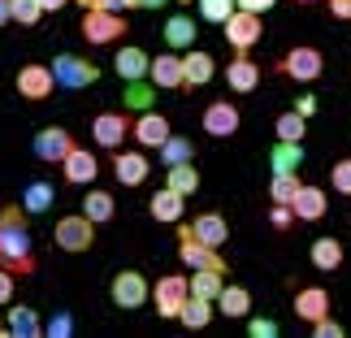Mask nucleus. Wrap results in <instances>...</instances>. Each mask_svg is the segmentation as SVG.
Segmentation results:
<instances>
[{
	"mask_svg": "<svg viewBox=\"0 0 351 338\" xmlns=\"http://www.w3.org/2000/svg\"><path fill=\"white\" fill-rule=\"evenodd\" d=\"M191 156H195V143L182 139V134H178V139L169 134V139L160 143V160H165V165H182V160H191Z\"/></svg>",
	"mask_w": 351,
	"mask_h": 338,
	"instance_id": "obj_36",
	"label": "nucleus"
},
{
	"mask_svg": "<svg viewBox=\"0 0 351 338\" xmlns=\"http://www.w3.org/2000/svg\"><path fill=\"white\" fill-rule=\"evenodd\" d=\"M44 334H52V338H70V334H74V321L65 317V313H57V317L44 326Z\"/></svg>",
	"mask_w": 351,
	"mask_h": 338,
	"instance_id": "obj_44",
	"label": "nucleus"
},
{
	"mask_svg": "<svg viewBox=\"0 0 351 338\" xmlns=\"http://www.w3.org/2000/svg\"><path fill=\"white\" fill-rule=\"evenodd\" d=\"M274 5H278V0H239V9H252V13H265Z\"/></svg>",
	"mask_w": 351,
	"mask_h": 338,
	"instance_id": "obj_50",
	"label": "nucleus"
},
{
	"mask_svg": "<svg viewBox=\"0 0 351 338\" xmlns=\"http://www.w3.org/2000/svg\"><path fill=\"white\" fill-rule=\"evenodd\" d=\"M247 334L252 338H274L278 326H274V321H265V317H247Z\"/></svg>",
	"mask_w": 351,
	"mask_h": 338,
	"instance_id": "obj_45",
	"label": "nucleus"
},
{
	"mask_svg": "<svg viewBox=\"0 0 351 338\" xmlns=\"http://www.w3.org/2000/svg\"><path fill=\"white\" fill-rule=\"evenodd\" d=\"M91 9H113V13H126V9H139V0H96Z\"/></svg>",
	"mask_w": 351,
	"mask_h": 338,
	"instance_id": "obj_47",
	"label": "nucleus"
},
{
	"mask_svg": "<svg viewBox=\"0 0 351 338\" xmlns=\"http://www.w3.org/2000/svg\"><path fill=\"white\" fill-rule=\"evenodd\" d=\"M61 173H65V182H70V186H91V182H96V173H100V160H96L91 147H78L74 143V152L61 160Z\"/></svg>",
	"mask_w": 351,
	"mask_h": 338,
	"instance_id": "obj_14",
	"label": "nucleus"
},
{
	"mask_svg": "<svg viewBox=\"0 0 351 338\" xmlns=\"http://www.w3.org/2000/svg\"><path fill=\"white\" fill-rule=\"evenodd\" d=\"M130 134H134V143H143V152H147V147H152V152H160V143H165L173 130H169V117H165V113H152V109H147V113L134 117Z\"/></svg>",
	"mask_w": 351,
	"mask_h": 338,
	"instance_id": "obj_15",
	"label": "nucleus"
},
{
	"mask_svg": "<svg viewBox=\"0 0 351 338\" xmlns=\"http://www.w3.org/2000/svg\"><path fill=\"white\" fill-rule=\"evenodd\" d=\"M217 313H221V317H247V313H252V291H247V287H234V282H226V291L217 295Z\"/></svg>",
	"mask_w": 351,
	"mask_h": 338,
	"instance_id": "obj_26",
	"label": "nucleus"
},
{
	"mask_svg": "<svg viewBox=\"0 0 351 338\" xmlns=\"http://www.w3.org/2000/svg\"><path fill=\"white\" fill-rule=\"evenodd\" d=\"M165 44H169L173 52H178V48L186 52V48L195 44V22L186 18V13H178V18H169V22H165Z\"/></svg>",
	"mask_w": 351,
	"mask_h": 338,
	"instance_id": "obj_30",
	"label": "nucleus"
},
{
	"mask_svg": "<svg viewBox=\"0 0 351 338\" xmlns=\"http://www.w3.org/2000/svg\"><path fill=\"white\" fill-rule=\"evenodd\" d=\"M39 5H44V13H57V9L70 5V0H39Z\"/></svg>",
	"mask_w": 351,
	"mask_h": 338,
	"instance_id": "obj_51",
	"label": "nucleus"
},
{
	"mask_svg": "<svg viewBox=\"0 0 351 338\" xmlns=\"http://www.w3.org/2000/svg\"><path fill=\"white\" fill-rule=\"evenodd\" d=\"M70 152H74V134L65 130V126H44V130L35 134V156L48 160V165H61Z\"/></svg>",
	"mask_w": 351,
	"mask_h": 338,
	"instance_id": "obj_13",
	"label": "nucleus"
},
{
	"mask_svg": "<svg viewBox=\"0 0 351 338\" xmlns=\"http://www.w3.org/2000/svg\"><path fill=\"white\" fill-rule=\"evenodd\" d=\"M152 96H156V83H143V78L126 83V104H130V109L147 113V109H152Z\"/></svg>",
	"mask_w": 351,
	"mask_h": 338,
	"instance_id": "obj_37",
	"label": "nucleus"
},
{
	"mask_svg": "<svg viewBox=\"0 0 351 338\" xmlns=\"http://www.w3.org/2000/svg\"><path fill=\"white\" fill-rule=\"evenodd\" d=\"M165 186H173L178 195H195L199 191V169L191 165V160H182V165H169V182Z\"/></svg>",
	"mask_w": 351,
	"mask_h": 338,
	"instance_id": "obj_32",
	"label": "nucleus"
},
{
	"mask_svg": "<svg viewBox=\"0 0 351 338\" xmlns=\"http://www.w3.org/2000/svg\"><path fill=\"white\" fill-rule=\"evenodd\" d=\"M326 5H330V13H334L339 22H347V18H351V0H326Z\"/></svg>",
	"mask_w": 351,
	"mask_h": 338,
	"instance_id": "obj_49",
	"label": "nucleus"
},
{
	"mask_svg": "<svg viewBox=\"0 0 351 338\" xmlns=\"http://www.w3.org/2000/svg\"><path fill=\"white\" fill-rule=\"evenodd\" d=\"M130 126H134V117L121 113V109L100 113V117H91V143L104 147V152H117V147L130 139Z\"/></svg>",
	"mask_w": 351,
	"mask_h": 338,
	"instance_id": "obj_8",
	"label": "nucleus"
},
{
	"mask_svg": "<svg viewBox=\"0 0 351 338\" xmlns=\"http://www.w3.org/2000/svg\"><path fill=\"white\" fill-rule=\"evenodd\" d=\"M178 256H182V265H191V269H217V274H226L221 248H208V243H199L186 221H178Z\"/></svg>",
	"mask_w": 351,
	"mask_h": 338,
	"instance_id": "obj_9",
	"label": "nucleus"
},
{
	"mask_svg": "<svg viewBox=\"0 0 351 338\" xmlns=\"http://www.w3.org/2000/svg\"><path fill=\"white\" fill-rule=\"evenodd\" d=\"M147 78L160 87V91H182L186 87V70H182V57L178 52H160V57H152V70H147Z\"/></svg>",
	"mask_w": 351,
	"mask_h": 338,
	"instance_id": "obj_16",
	"label": "nucleus"
},
{
	"mask_svg": "<svg viewBox=\"0 0 351 338\" xmlns=\"http://www.w3.org/2000/svg\"><path fill=\"white\" fill-rule=\"evenodd\" d=\"M160 5H169V0H139V9H160Z\"/></svg>",
	"mask_w": 351,
	"mask_h": 338,
	"instance_id": "obj_53",
	"label": "nucleus"
},
{
	"mask_svg": "<svg viewBox=\"0 0 351 338\" xmlns=\"http://www.w3.org/2000/svg\"><path fill=\"white\" fill-rule=\"evenodd\" d=\"M48 204H52V186H48V182H31V186L22 191V208H26V213H44Z\"/></svg>",
	"mask_w": 351,
	"mask_h": 338,
	"instance_id": "obj_38",
	"label": "nucleus"
},
{
	"mask_svg": "<svg viewBox=\"0 0 351 338\" xmlns=\"http://www.w3.org/2000/svg\"><path fill=\"white\" fill-rule=\"evenodd\" d=\"M5 22H13V5H9V0H0V26H5Z\"/></svg>",
	"mask_w": 351,
	"mask_h": 338,
	"instance_id": "obj_52",
	"label": "nucleus"
},
{
	"mask_svg": "<svg viewBox=\"0 0 351 338\" xmlns=\"http://www.w3.org/2000/svg\"><path fill=\"white\" fill-rule=\"evenodd\" d=\"M321 70H326V57H321V48H313V44H295L287 57H278V74H287L291 83H300V87L317 83Z\"/></svg>",
	"mask_w": 351,
	"mask_h": 338,
	"instance_id": "obj_3",
	"label": "nucleus"
},
{
	"mask_svg": "<svg viewBox=\"0 0 351 338\" xmlns=\"http://www.w3.org/2000/svg\"><path fill=\"white\" fill-rule=\"evenodd\" d=\"M52 243H57L61 252H70V256L87 252L91 243H96V221H91L83 208H78V213H65V217L52 226Z\"/></svg>",
	"mask_w": 351,
	"mask_h": 338,
	"instance_id": "obj_2",
	"label": "nucleus"
},
{
	"mask_svg": "<svg viewBox=\"0 0 351 338\" xmlns=\"http://www.w3.org/2000/svg\"><path fill=\"white\" fill-rule=\"evenodd\" d=\"M9 334V321H5V308H0V338Z\"/></svg>",
	"mask_w": 351,
	"mask_h": 338,
	"instance_id": "obj_54",
	"label": "nucleus"
},
{
	"mask_svg": "<svg viewBox=\"0 0 351 338\" xmlns=\"http://www.w3.org/2000/svg\"><path fill=\"white\" fill-rule=\"evenodd\" d=\"M308 261H313L317 269H326V274H334V269H339L343 265V243L339 239H317L313 243V248H308Z\"/></svg>",
	"mask_w": 351,
	"mask_h": 338,
	"instance_id": "obj_28",
	"label": "nucleus"
},
{
	"mask_svg": "<svg viewBox=\"0 0 351 338\" xmlns=\"http://www.w3.org/2000/svg\"><path fill=\"white\" fill-rule=\"evenodd\" d=\"M9 5H13V22H18V26H35L39 13H44L39 0H9Z\"/></svg>",
	"mask_w": 351,
	"mask_h": 338,
	"instance_id": "obj_40",
	"label": "nucleus"
},
{
	"mask_svg": "<svg viewBox=\"0 0 351 338\" xmlns=\"http://www.w3.org/2000/svg\"><path fill=\"white\" fill-rule=\"evenodd\" d=\"M295 191H300V178H295L291 169H278L274 178H269V204H291Z\"/></svg>",
	"mask_w": 351,
	"mask_h": 338,
	"instance_id": "obj_33",
	"label": "nucleus"
},
{
	"mask_svg": "<svg viewBox=\"0 0 351 338\" xmlns=\"http://www.w3.org/2000/svg\"><path fill=\"white\" fill-rule=\"evenodd\" d=\"M295 317L300 321H321V317H330V291H321V287H304V291H295Z\"/></svg>",
	"mask_w": 351,
	"mask_h": 338,
	"instance_id": "obj_23",
	"label": "nucleus"
},
{
	"mask_svg": "<svg viewBox=\"0 0 351 338\" xmlns=\"http://www.w3.org/2000/svg\"><path fill=\"white\" fill-rule=\"evenodd\" d=\"M226 83H230V91H256L261 87V65L247 52H234V61L226 65Z\"/></svg>",
	"mask_w": 351,
	"mask_h": 338,
	"instance_id": "obj_24",
	"label": "nucleus"
},
{
	"mask_svg": "<svg viewBox=\"0 0 351 338\" xmlns=\"http://www.w3.org/2000/svg\"><path fill=\"white\" fill-rule=\"evenodd\" d=\"M109 295H113L117 308H143L152 300V287H147V278L139 269H121V274H113V282H109Z\"/></svg>",
	"mask_w": 351,
	"mask_h": 338,
	"instance_id": "obj_10",
	"label": "nucleus"
},
{
	"mask_svg": "<svg viewBox=\"0 0 351 338\" xmlns=\"http://www.w3.org/2000/svg\"><path fill=\"white\" fill-rule=\"evenodd\" d=\"M204 130L213 134V139H230V134H239V109L230 100H213L204 109Z\"/></svg>",
	"mask_w": 351,
	"mask_h": 338,
	"instance_id": "obj_18",
	"label": "nucleus"
},
{
	"mask_svg": "<svg viewBox=\"0 0 351 338\" xmlns=\"http://www.w3.org/2000/svg\"><path fill=\"white\" fill-rule=\"evenodd\" d=\"M239 9V0H199V18H204V22H226V18H230V13Z\"/></svg>",
	"mask_w": 351,
	"mask_h": 338,
	"instance_id": "obj_39",
	"label": "nucleus"
},
{
	"mask_svg": "<svg viewBox=\"0 0 351 338\" xmlns=\"http://www.w3.org/2000/svg\"><path fill=\"white\" fill-rule=\"evenodd\" d=\"M330 186L339 195H351V156H343V160H334V165H330Z\"/></svg>",
	"mask_w": 351,
	"mask_h": 338,
	"instance_id": "obj_41",
	"label": "nucleus"
},
{
	"mask_svg": "<svg viewBox=\"0 0 351 338\" xmlns=\"http://www.w3.org/2000/svg\"><path fill=\"white\" fill-rule=\"evenodd\" d=\"M147 70H152V57L139 48V44H121L117 57H113V74L126 78V83H134V78H143Z\"/></svg>",
	"mask_w": 351,
	"mask_h": 338,
	"instance_id": "obj_19",
	"label": "nucleus"
},
{
	"mask_svg": "<svg viewBox=\"0 0 351 338\" xmlns=\"http://www.w3.org/2000/svg\"><path fill=\"white\" fill-rule=\"evenodd\" d=\"M186 300H191V282H186L182 274H165V278L152 282V304H156V313L165 321H178Z\"/></svg>",
	"mask_w": 351,
	"mask_h": 338,
	"instance_id": "obj_6",
	"label": "nucleus"
},
{
	"mask_svg": "<svg viewBox=\"0 0 351 338\" xmlns=\"http://www.w3.org/2000/svg\"><path fill=\"white\" fill-rule=\"evenodd\" d=\"M178 5H191V0H178Z\"/></svg>",
	"mask_w": 351,
	"mask_h": 338,
	"instance_id": "obj_56",
	"label": "nucleus"
},
{
	"mask_svg": "<svg viewBox=\"0 0 351 338\" xmlns=\"http://www.w3.org/2000/svg\"><path fill=\"white\" fill-rule=\"evenodd\" d=\"M147 173H152V165H147L143 147H139V152H130V147H117V152H113V178L121 186H143Z\"/></svg>",
	"mask_w": 351,
	"mask_h": 338,
	"instance_id": "obj_12",
	"label": "nucleus"
},
{
	"mask_svg": "<svg viewBox=\"0 0 351 338\" xmlns=\"http://www.w3.org/2000/svg\"><path fill=\"white\" fill-rule=\"evenodd\" d=\"M191 226V234L199 239V243H208V248H226V239H230V221L221 217V213H199L195 221H186Z\"/></svg>",
	"mask_w": 351,
	"mask_h": 338,
	"instance_id": "obj_21",
	"label": "nucleus"
},
{
	"mask_svg": "<svg viewBox=\"0 0 351 338\" xmlns=\"http://www.w3.org/2000/svg\"><path fill=\"white\" fill-rule=\"evenodd\" d=\"M186 282H191V295H199V300H213V304H217V295L226 291V274H217V269H195Z\"/></svg>",
	"mask_w": 351,
	"mask_h": 338,
	"instance_id": "obj_29",
	"label": "nucleus"
},
{
	"mask_svg": "<svg viewBox=\"0 0 351 338\" xmlns=\"http://www.w3.org/2000/svg\"><path fill=\"white\" fill-rule=\"evenodd\" d=\"M13 287H18V274L0 265V308H9V304H13Z\"/></svg>",
	"mask_w": 351,
	"mask_h": 338,
	"instance_id": "obj_43",
	"label": "nucleus"
},
{
	"mask_svg": "<svg viewBox=\"0 0 351 338\" xmlns=\"http://www.w3.org/2000/svg\"><path fill=\"white\" fill-rule=\"evenodd\" d=\"M126 35V13H113V9H87L83 13V39L87 44H113V39Z\"/></svg>",
	"mask_w": 351,
	"mask_h": 338,
	"instance_id": "obj_7",
	"label": "nucleus"
},
{
	"mask_svg": "<svg viewBox=\"0 0 351 338\" xmlns=\"http://www.w3.org/2000/svg\"><path fill=\"white\" fill-rule=\"evenodd\" d=\"M300 160H304V147L300 143H287V139H278L274 143V152H269V165H274V173L278 169H300Z\"/></svg>",
	"mask_w": 351,
	"mask_h": 338,
	"instance_id": "obj_34",
	"label": "nucleus"
},
{
	"mask_svg": "<svg viewBox=\"0 0 351 338\" xmlns=\"http://www.w3.org/2000/svg\"><path fill=\"white\" fill-rule=\"evenodd\" d=\"M291 208H295V217H300V221H321V217L330 213V200H326V191H321V186L300 182V191H295Z\"/></svg>",
	"mask_w": 351,
	"mask_h": 338,
	"instance_id": "obj_17",
	"label": "nucleus"
},
{
	"mask_svg": "<svg viewBox=\"0 0 351 338\" xmlns=\"http://www.w3.org/2000/svg\"><path fill=\"white\" fill-rule=\"evenodd\" d=\"M295 113H304V117H313V113H317V96H308V91H304V96H300V100H295Z\"/></svg>",
	"mask_w": 351,
	"mask_h": 338,
	"instance_id": "obj_48",
	"label": "nucleus"
},
{
	"mask_svg": "<svg viewBox=\"0 0 351 338\" xmlns=\"http://www.w3.org/2000/svg\"><path fill=\"white\" fill-rule=\"evenodd\" d=\"M52 74H57V87H65V91H83L91 83H100V65L87 57H74V52H61L52 61Z\"/></svg>",
	"mask_w": 351,
	"mask_h": 338,
	"instance_id": "obj_4",
	"label": "nucleus"
},
{
	"mask_svg": "<svg viewBox=\"0 0 351 338\" xmlns=\"http://www.w3.org/2000/svg\"><path fill=\"white\" fill-rule=\"evenodd\" d=\"M83 213H87L96 226H109V221L117 217V200H113L109 191H96V186H91V191L83 195Z\"/></svg>",
	"mask_w": 351,
	"mask_h": 338,
	"instance_id": "obj_27",
	"label": "nucleus"
},
{
	"mask_svg": "<svg viewBox=\"0 0 351 338\" xmlns=\"http://www.w3.org/2000/svg\"><path fill=\"white\" fill-rule=\"evenodd\" d=\"M178 321L186 330H204L208 321H213V300H199V295H191V300L182 304V313H178Z\"/></svg>",
	"mask_w": 351,
	"mask_h": 338,
	"instance_id": "obj_31",
	"label": "nucleus"
},
{
	"mask_svg": "<svg viewBox=\"0 0 351 338\" xmlns=\"http://www.w3.org/2000/svg\"><path fill=\"white\" fill-rule=\"evenodd\" d=\"M295 221H300V217H295L291 204H274V208H269V226L282 230V234H287V230H295Z\"/></svg>",
	"mask_w": 351,
	"mask_h": 338,
	"instance_id": "obj_42",
	"label": "nucleus"
},
{
	"mask_svg": "<svg viewBox=\"0 0 351 338\" xmlns=\"http://www.w3.org/2000/svg\"><path fill=\"white\" fill-rule=\"evenodd\" d=\"M13 83H18V96H22V100H48L52 91H57V74H52V61H48V65H39V61L22 65Z\"/></svg>",
	"mask_w": 351,
	"mask_h": 338,
	"instance_id": "obj_11",
	"label": "nucleus"
},
{
	"mask_svg": "<svg viewBox=\"0 0 351 338\" xmlns=\"http://www.w3.org/2000/svg\"><path fill=\"white\" fill-rule=\"evenodd\" d=\"M0 265L13 269L18 278L35 274V243H31V226H26L22 204L0 208Z\"/></svg>",
	"mask_w": 351,
	"mask_h": 338,
	"instance_id": "obj_1",
	"label": "nucleus"
},
{
	"mask_svg": "<svg viewBox=\"0 0 351 338\" xmlns=\"http://www.w3.org/2000/svg\"><path fill=\"white\" fill-rule=\"evenodd\" d=\"M313 334L317 338H343V326L334 317H321V321H313Z\"/></svg>",
	"mask_w": 351,
	"mask_h": 338,
	"instance_id": "obj_46",
	"label": "nucleus"
},
{
	"mask_svg": "<svg viewBox=\"0 0 351 338\" xmlns=\"http://www.w3.org/2000/svg\"><path fill=\"white\" fill-rule=\"evenodd\" d=\"M5 321H9V334H18V338H39V334H44L39 313H35V308H26V304H9Z\"/></svg>",
	"mask_w": 351,
	"mask_h": 338,
	"instance_id": "obj_25",
	"label": "nucleus"
},
{
	"mask_svg": "<svg viewBox=\"0 0 351 338\" xmlns=\"http://www.w3.org/2000/svg\"><path fill=\"white\" fill-rule=\"evenodd\" d=\"M295 5H321V0H295Z\"/></svg>",
	"mask_w": 351,
	"mask_h": 338,
	"instance_id": "obj_55",
	"label": "nucleus"
},
{
	"mask_svg": "<svg viewBox=\"0 0 351 338\" xmlns=\"http://www.w3.org/2000/svg\"><path fill=\"white\" fill-rule=\"evenodd\" d=\"M221 31H226V44L234 52H252L265 35V22H261V13H252V9H234L230 18L221 22Z\"/></svg>",
	"mask_w": 351,
	"mask_h": 338,
	"instance_id": "obj_5",
	"label": "nucleus"
},
{
	"mask_svg": "<svg viewBox=\"0 0 351 338\" xmlns=\"http://www.w3.org/2000/svg\"><path fill=\"white\" fill-rule=\"evenodd\" d=\"M182 70H186V87H182V91H195V87L213 83L217 61H213L208 52H199V48H186V52H182Z\"/></svg>",
	"mask_w": 351,
	"mask_h": 338,
	"instance_id": "obj_22",
	"label": "nucleus"
},
{
	"mask_svg": "<svg viewBox=\"0 0 351 338\" xmlns=\"http://www.w3.org/2000/svg\"><path fill=\"white\" fill-rule=\"evenodd\" d=\"M274 130H278V139H287V143H304V134H308V117L291 109V113H282V117H278V126H274Z\"/></svg>",
	"mask_w": 351,
	"mask_h": 338,
	"instance_id": "obj_35",
	"label": "nucleus"
},
{
	"mask_svg": "<svg viewBox=\"0 0 351 338\" xmlns=\"http://www.w3.org/2000/svg\"><path fill=\"white\" fill-rule=\"evenodd\" d=\"M147 213H152V221H160V226H178L182 213H186V195H178L173 186H160L152 195V204H147Z\"/></svg>",
	"mask_w": 351,
	"mask_h": 338,
	"instance_id": "obj_20",
	"label": "nucleus"
}]
</instances>
